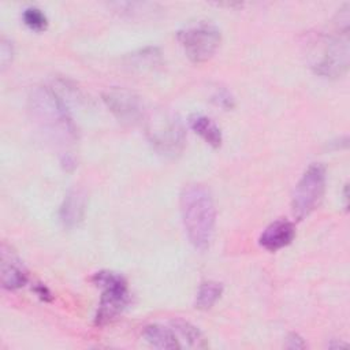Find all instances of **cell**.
<instances>
[{
	"instance_id": "6da1fadb",
	"label": "cell",
	"mask_w": 350,
	"mask_h": 350,
	"mask_svg": "<svg viewBox=\"0 0 350 350\" xmlns=\"http://www.w3.org/2000/svg\"><path fill=\"white\" fill-rule=\"evenodd\" d=\"M179 204L190 243L201 252L206 250L213 238L216 220V209L209 190L198 183L187 185L182 189Z\"/></svg>"
},
{
	"instance_id": "7a4b0ae2",
	"label": "cell",
	"mask_w": 350,
	"mask_h": 350,
	"mask_svg": "<svg viewBox=\"0 0 350 350\" xmlns=\"http://www.w3.org/2000/svg\"><path fill=\"white\" fill-rule=\"evenodd\" d=\"M29 111L41 133L56 146L75 142L77 130L62 100L49 88H36L29 97Z\"/></svg>"
},
{
	"instance_id": "3957f363",
	"label": "cell",
	"mask_w": 350,
	"mask_h": 350,
	"mask_svg": "<svg viewBox=\"0 0 350 350\" xmlns=\"http://www.w3.org/2000/svg\"><path fill=\"white\" fill-rule=\"evenodd\" d=\"M93 282L103 288L94 320L97 325H104L115 320L127 306L130 299L127 283L122 275L111 271L94 273Z\"/></svg>"
},
{
	"instance_id": "277c9868",
	"label": "cell",
	"mask_w": 350,
	"mask_h": 350,
	"mask_svg": "<svg viewBox=\"0 0 350 350\" xmlns=\"http://www.w3.org/2000/svg\"><path fill=\"white\" fill-rule=\"evenodd\" d=\"M347 30L336 36H327L321 40L317 55H313L312 67L316 74L329 78L342 77L349 67V38Z\"/></svg>"
},
{
	"instance_id": "5b68a950",
	"label": "cell",
	"mask_w": 350,
	"mask_h": 350,
	"mask_svg": "<svg viewBox=\"0 0 350 350\" xmlns=\"http://www.w3.org/2000/svg\"><path fill=\"white\" fill-rule=\"evenodd\" d=\"M325 189V168L323 164H312L297 183L293 200L291 211L294 217L302 220L310 215L321 201Z\"/></svg>"
},
{
	"instance_id": "8992f818",
	"label": "cell",
	"mask_w": 350,
	"mask_h": 350,
	"mask_svg": "<svg viewBox=\"0 0 350 350\" xmlns=\"http://www.w3.org/2000/svg\"><path fill=\"white\" fill-rule=\"evenodd\" d=\"M220 30L211 23L198 22L178 31V40L194 63L209 60L220 45Z\"/></svg>"
},
{
	"instance_id": "52a82bcc",
	"label": "cell",
	"mask_w": 350,
	"mask_h": 350,
	"mask_svg": "<svg viewBox=\"0 0 350 350\" xmlns=\"http://www.w3.org/2000/svg\"><path fill=\"white\" fill-rule=\"evenodd\" d=\"M149 137L154 148L163 154H176L185 142V131L180 122L174 116H160L150 122Z\"/></svg>"
},
{
	"instance_id": "ba28073f",
	"label": "cell",
	"mask_w": 350,
	"mask_h": 350,
	"mask_svg": "<svg viewBox=\"0 0 350 350\" xmlns=\"http://www.w3.org/2000/svg\"><path fill=\"white\" fill-rule=\"evenodd\" d=\"M104 103L109 111L126 124H137L144 119V105L134 93L122 89H108L103 96Z\"/></svg>"
},
{
	"instance_id": "9c48e42d",
	"label": "cell",
	"mask_w": 350,
	"mask_h": 350,
	"mask_svg": "<svg viewBox=\"0 0 350 350\" xmlns=\"http://www.w3.org/2000/svg\"><path fill=\"white\" fill-rule=\"evenodd\" d=\"M27 282V272L18 258V256L11 250V247L1 246V284L7 290H16L25 286Z\"/></svg>"
},
{
	"instance_id": "30bf717a",
	"label": "cell",
	"mask_w": 350,
	"mask_h": 350,
	"mask_svg": "<svg viewBox=\"0 0 350 350\" xmlns=\"http://www.w3.org/2000/svg\"><path fill=\"white\" fill-rule=\"evenodd\" d=\"M86 202H88V197L83 189L81 187L71 189L66 194L59 211V219L62 224L67 228H72L78 226L83 219Z\"/></svg>"
},
{
	"instance_id": "8fae6325",
	"label": "cell",
	"mask_w": 350,
	"mask_h": 350,
	"mask_svg": "<svg viewBox=\"0 0 350 350\" xmlns=\"http://www.w3.org/2000/svg\"><path fill=\"white\" fill-rule=\"evenodd\" d=\"M294 235H295L294 224L288 220L279 219L271 223L262 231V234L258 238V242L264 249L269 252H275L287 246L294 239Z\"/></svg>"
},
{
	"instance_id": "7c38bea8",
	"label": "cell",
	"mask_w": 350,
	"mask_h": 350,
	"mask_svg": "<svg viewBox=\"0 0 350 350\" xmlns=\"http://www.w3.org/2000/svg\"><path fill=\"white\" fill-rule=\"evenodd\" d=\"M189 124L194 133H197L201 138L205 139L211 146L219 148L221 144V133L220 129L216 126V123L201 113H196L190 116Z\"/></svg>"
},
{
	"instance_id": "4fadbf2b",
	"label": "cell",
	"mask_w": 350,
	"mask_h": 350,
	"mask_svg": "<svg viewBox=\"0 0 350 350\" xmlns=\"http://www.w3.org/2000/svg\"><path fill=\"white\" fill-rule=\"evenodd\" d=\"M144 338L157 349H179L180 343L172 328L160 324H150L144 329Z\"/></svg>"
},
{
	"instance_id": "5bb4252c",
	"label": "cell",
	"mask_w": 350,
	"mask_h": 350,
	"mask_svg": "<svg viewBox=\"0 0 350 350\" xmlns=\"http://www.w3.org/2000/svg\"><path fill=\"white\" fill-rule=\"evenodd\" d=\"M170 324H171V328L175 332V335L178 338L183 339L187 343V346L197 347V349H204L208 346L201 331L197 327H194L193 324H190L189 321L175 319V320H171Z\"/></svg>"
},
{
	"instance_id": "9a60e30c",
	"label": "cell",
	"mask_w": 350,
	"mask_h": 350,
	"mask_svg": "<svg viewBox=\"0 0 350 350\" xmlns=\"http://www.w3.org/2000/svg\"><path fill=\"white\" fill-rule=\"evenodd\" d=\"M221 293H223V287L217 282L206 280L201 283L197 293V298H196V308L201 310L211 309L216 304V301L220 298Z\"/></svg>"
},
{
	"instance_id": "2e32d148",
	"label": "cell",
	"mask_w": 350,
	"mask_h": 350,
	"mask_svg": "<svg viewBox=\"0 0 350 350\" xmlns=\"http://www.w3.org/2000/svg\"><path fill=\"white\" fill-rule=\"evenodd\" d=\"M22 18H23L25 25L34 31H42L46 29L48 19H46L45 14L37 7H27L23 11Z\"/></svg>"
},
{
	"instance_id": "e0dca14e",
	"label": "cell",
	"mask_w": 350,
	"mask_h": 350,
	"mask_svg": "<svg viewBox=\"0 0 350 350\" xmlns=\"http://www.w3.org/2000/svg\"><path fill=\"white\" fill-rule=\"evenodd\" d=\"M212 101L216 105L226 108V109H231L234 107V98L230 94V92L226 89H217L212 96Z\"/></svg>"
},
{
	"instance_id": "ac0fdd59",
	"label": "cell",
	"mask_w": 350,
	"mask_h": 350,
	"mask_svg": "<svg viewBox=\"0 0 350 350\" xmlns=\"http://www.w3.org/2000/svg\"><path fill=\"white\" fill-rule=\"evenodd\" d=\"M11 59H12V45H11L10 41L3 38L1 44H0V64H1V70H4L8 66Z\"/></svg>"
},
{
	"instance_id": "d6986e66",
	"label": "cell",
	"mask_w": 350,
	"mask_h": 350,
	"mask_svg": "<svg viewBox=\"0 0 350 350\" xmlns=\"http://www.w3.org/2000/svg\"><path fill=\"white\" fill-rule=\"evenodd\" d=\"M286 346L290 347V349H301V347H305V342L297 334H291L287 338V345Z\"/></svg>"
},
{
	"instance_id": "ffe728a7",
	"label": "cell",
	"mask_w": 350,
	"mask_h": 350,
	"mask_svg": "<svg viewBox=\"0 0 350 350\" xmlns=\"http://www.w3.org/2000/svg\"><path fill=\"white\" fill-rule=\"evenodd\" d=\"M34 291L37 293V295L41 298V299H45V301H49L52 297H51V293L49 290L44 286V284H37L34 287Z\"/></svg>"
}]
</instances>
